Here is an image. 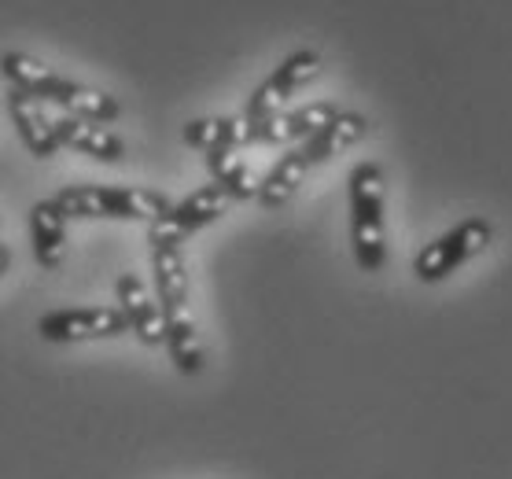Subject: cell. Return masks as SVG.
Instances as JSON below:
<instances>
[{"mask_svg": "<svg viewBox=\"0 0 512 479\" xmlns=\"http://www.w3.org/2000/svg\"><path fill=\"white\" fill-rule=\"evenodd\" d=\"M8 115H12L15 129H19V141L30 148V155L37 159H52L59 152V141L52 133V115L45 111L41 100H34L23 89H12L8 93Z\"/></svg>", "mask_w": 512, "mask_h": 479, "instance_id": "4fadbf2b", "label": "cell"}, {"mask_svg": "<svg viewBox=\"0 0 512 479\" xmlns=\"http://www.w3.org/2000/svg\"><path fill=\"white\" fill-rule=\"evenodd\" d=\"M229 207H233V196H229L218 181H210V185L196 188V192L185 196L181 203H174L159 222L148 225V233H159V236H166V240L185 244L192 233H199V229H207V225L218 222Z\"/></svg>", "mask_w": 512, "mask_h": 479, "instance_id": "9c48e42d", "label": "cell"}, {"mask_svg": "<svg viewBox=\"0 0 512 479\" xmlns=\"http://www.w3.org/2000/svg\"><path fill=\"white\" fill-rule=\"evenodd\" d=\"M52 203L63 218H107V222H159L174 199L159 188L133 185H67L59 188Z\"/></svg>", "mask_w": 512, "mask_h": 479, "instance_id": "277c9868", "label": "cell"}, {"mask_svg": "<svg viewBox=\"0 0 512 479\" xmlns=\"http://www.w3.org/2000/svg\"><path fill=\"white\" fill-rule=\"evenodd\" d=\"M115 306L126 314L129 332L144 343V347H163V310L159 299L148 292V284L137 273H122L115 281Z\"/></svg>", "mask_w": 512, "mask_h": 479, "instance_id": "8fae6325", "label": "cell"}, {"mask_svg": "<svg viewBox=\"0 0 512 479\" xmlns=\"http://www.w3.org/2000/svg\"><path fill=\"white\" fill-rule=\"evenodd\" d=\"M30 247L34 258L45 269H56L63 262V247H67V218L59 214L52 199H41L30 207Z\"/></svg>", "mask_w": 512, "mask_h": 479, "instance_id": "5bb4252c", "label": "cell"}, {"mask_svg": "<svg viewBox=\"0 0 512 479\" xmlns=\"http://www.w3.org/2000/svg\"><path fill=\"white\" fill-rule=\"evenodd\" d=\"M365 133H369V118L358 115V111H336L317 133H310L299 144H291L288 152L280 155L277 163H273V170L258 181L255 199L262 207H269V211L284 207L299 192V185L306 181L310 170H317L328 159H336L339 152H347L350 144H358Z\"/></svg>", "mask_w": 512, "mask_h": 479, "instance_id": "7a4b0ae2", "label": "cell"}, {"mask_svg": "<svg viewBox=\"0 0 512 479\" xmlns=\"http://www.w3.org/2000/svg\"><path fill=\"white\" fill-rule=\"evenodd\" d=\"M490 236H494L490 222H483V218H465V222L454 225L450 233H443L439 240H431V244L413 258V273H417V281H424V284L446 281V277L457 273L465 262H472L476 255L487 251Z\"/></svg>", "mask_w": 512, "mask_h": 479, "instance_id": "8992f818", "label": "cell"}, {"mask_svg": "<svg viewBox=\"0 0 512 479\" xmlns=\"http://www.w3.org/2000/svg\"><path fill=\"white\" fill-rule=\"evenodd\" d=\"M148 247H152L155 299L163 310V347L170 351V362L177 365V373L196 376L203 373L207 354H203L196 321H192V306H188L185 247L159 233H148Z\"/></svg>", "mask_w": 512, "mask_h": 479, "instance_id": "6da1fadb", "label": "cell"}, {"mask_svg": "<svg viewBox=\"0 0 512 479\" xmlns=\"http://www.w3.org/2000/svg\"><path fill=\"white\" fill-rule=\"evenodd\" d=\"M185 144L196 152H240L244 148V118H192L185 126Z\"/></svg>", "mask_w": 512, "mask_h": 479, "instance_id": "9a60e30c", "label": "cell"}, {"mask_svg": "<svg viewBox=\"0 0 512 479\" xmlns=\"http://www.w3.org/2000/svg\"><path fill=\"white\" fill-rule=\"evenodd\" d=\"M52 133H56L59 148H70L78 155H89L96 163H122L126 159V144L118 133L104 126V122H89V118H74L59 111L52 118Z\"/></svg>", "mask_w": 512, "mask_h": 479, "instance_id": "7c38bea8", "label": "cell"}, {"mask_svg": "<svg viewBox=\"0 0 512 479\" xmlns=\"http://www.w3.org/2000/svg\"><path fill=\"white\" fill-rule=\"evenodd\" d=\"M0 74L8 78L12 89H23L34 100H41V104L59 107L63 115L104 122V126L122 115V104L111 93L74 82V78H63V74H56L52 67H45L41 59L26 56V52H4L0 56Z\"/></svg>", "mask_w": 512, "mask_h": 479, "instance_id": "3957f363", "label": "cell"}, {"mask_svg": "<svg viewBox=\"0 0 512 479\" xmlns=\"http://www.w3.org/2000/svg\"><path fill=\"white\" fill-rule=\"evenodd\" d=\"M37 332L48 343H85V339L126 336L129 325L118 306H67V310H48L37 321Z\"/></svg>", "mask_w": 512, "mask_h": 479, "instance_id": "ba28073f", "label": "cell"}, {"mask_svg": "<svg viewBox=\"0 0 512 479\" xmlns=\"http://www.w3.org/2000/svg\"><path fill=\"white\" fill-rule=\"evenodd\" d=\"M203 163H207V170H210V181H218V185L233 196V203L255 199L258 177L251 174V166L236 159V152H210V155H203Z\"/></svg>", "mask_w": 512, "mask_h": 479, "instance_id": "2e32d148", "label": "cell"}, {"mask_svg": "<svg viewBox=\"0 0 512 479\" xmlns=\"http://www.w3.org/2000/svg\"><path fill=\"white\" fill-rule=\"evenodd\" d=\"M8 266H12V247H8V244H0V277L8 273Z\"/></svg>", "mask_w": 512, "mask_h": 479, "instance_id": "e0dca14e", "label": "cell"}, {"mask_svg": "<svg viewBox=\"0 0 512 479\" xmlns=\"http://www.w3.org/2000/svg\"><path fill=\"white\" fill-rule=\"evenodd\" d=\"M321 71H325V59L317 56L314 48H299V52H291L277 71L269 74L266 82L251 93V100H247L244 115L240 118H244V122H258V118H269V115H277V111H284V104H288L291 96L299 93L303 85L314 82Z\"/></svg>", "mask_w": 512, "mask_h": 479, "instance_id": "52a82bcc", "label": "cell"}, {"mask_svg": "<svg viewBox=\"0 0 512 479\" xmlns=\"http://www.w3.org/2000/svg\"><path fill=\"white\" fill-rule=\"evenodd\" d=\"M336 115V104H306L295 111H277L258 122H244V148L251 144H299Z\"/></svg>", "mask_w": 512, "mask_h": 479, "instance_id": "30bf717a", "label": "cell"}, {"mask_svg": "<svg viewBox=\"0 0 512 479\" xmlns=\"http://www.w3.org/2000/svg\"><path fill=\"white\" fill-rule=\"evenodd\" d=\"M350 247L361 273H380L387 266V222H384V170L358 163L350 170Z\"/></svg>", "mask_w": 512, "mask_h": 479, "instance_id": "5b68a950", "label": "cell"}]
</instances>
